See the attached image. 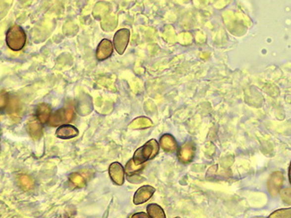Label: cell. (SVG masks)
Here are the masks:
<instances>
[{
	"label": "cell",
	"instance_id": "obj_16",
	"mask_svg": "<svg viewBox=\"0 0 291 218\" xmlns=\"http://www.w3.org/2000/svg\"><path fill=\"white\" fill-rule=\"evenodd\" d=\"M70 181L78 188H83L85 186V179L83 176L77 173H73L70 175Z\"/></svg>",
	"mask_w": 291,
	"mask_h": 218
},
{
	"label": "cell",
	"instance_id": "obj_17",
	"mask_svg": "<svg viewBox=\"0 0 291 218\" xmlns=\"http://www.w3.org/2000/svg\"><path fill=\"white\" fill-rule=\"evenodd\" d=\"M20 182H21V185L24 189H28L33 186V181L28 176H23Z\"/></svg>",
	"mask_w": 291,
	"mask_h": 218
},
{
	"label": "cell",
	"instance_id": "obj_15",
	"mask_svg": "<svg viewBox=\"0 0 291 218\" xmlns=\"http://www.w3.org/2000/svg\"><path fill=\"white\" fill-rule=\"evenodd\" d=\"M268 218H291V208L277 210L269 215Z\"/></svg>",
	"mask_w": 291,
	"mask_h": 218
},
{
	"label": "cell",
	"instance_id": "obj_18",
	"mask_svg": "<svg viewBox=\"0 0 291 218\" xmlns=\"http://www.w3.org/2000/svg\"><path fill=\"white\" fill-rule=\"evenodd\" d=\"M131 218H149V217H148L147 213H145V212H138V213L133 215Z\"/></svg>",
	"mask_w": 291,
	"mask_h": 218
},
{
	"label": "cell",
	"instance_id": "obj_11",
	"mask_svg": "<svg viewBox=\"0 0 291 218\" xmlns=\"http://www.w3.org/2000/svg\"><path fill=\"white\" fill-rule=\"evenodd\" d=\"M51 107L47 103H42L38 106L36 109V117L40 122L42 124L47 123L51 117Z\"/></svg>",
	"mask_w": 291,
	"mask_h": 218
},
{
	"label": "cell",
	"instance_id": "obj_2",
	"mask_svg": "<svg viewBox=\"0 0 291 218\" xmlns=\"http://www.w3.org/2000/svg\"><path fill=\"white\" fill-rule=\"evenodd\" d=\"M5 42L11 51L22 50L26 43V34L25 30L18 25L11 26L5 35Z\"/></svg>",
	"mask_w": 291,
	"mask_h": 218
},
{
	"label": "cell",
	"instance_id": "obj_10",
	"mask_svg": "<svg viewBox=\"0 0 291 218\" xmlns=\"http://www.w3.org/2000/svg\"><path fill=\"white\" fill-rule=\"evenodd\" d=\"M160 146L167 153H174L177 149V142L175 137L169 134H166L160 137Z\"/></svg>",
	"mask_w": 291,
	"mask_h": 218
},
{
	"label": "cell",
	"instance_id": "obj_22",
	"mask_svg": "<svg viewBox=\"0 0 291 218\" xmlns=\"http://www.w3.org/2000/svg\"><path fill=\"white\" fill-rule=\"evenodd\" d=\"M0 149H1V147H0Z\"/></svg>",
	"mask_w": 291,
	"mask_h": 218
},
{
	"label": "cell",
	"instance_id": "obj_4",
	"mask_svg": "<svg viewBox=\"0 0 291 218\" xmlns=\"http://www.w3.org/2000/svg\"><path fill=\"white\" fill-rule=\"evenodd\" d=\"M130 39V31L127 28L120 29L114 34L113 37V47L120 55L123 54L128 48Z\"/></svg>",
	"mask_w": 291,
	"mask_h": 218
},
{
	"label": "cell",
	"instance_id": "obj_20",
	"mask_svg": "<svg viewBox=\"0 0 291 218\" xmlns=\"http://www.w3.org/2000/svg\"></svg>",
	"mask_w": 291,
	"mask_h": 218
},
{
	"label": "cell",
	"instance_id": "obj_8",
	"mask_svg": "<svg viewBox=\"0 0 291 218\" xmlns=\"http://www.w3.org/2000/svg\"><path fill=\"white\" fill-rule=\"evenodd\" d=\"M110 178L117 185H123L125 182V168L120 163H113L109 166Z\"/></svg>",
	"mask_w": 291,
	"mask_h": 218
},
{
	"label": "cell",
	"instance_id": "obj_3",
	"mask_svg": "<svg viewBox=\"0 0 291 218\" xmlns=\"http://www.w3.org/2000/svg\"><path fill=\"white\" fill-rule=\"evenodd\" d=\"M74 118V111L72 109H60L57 110L48 120V124L51 127L62 126L69 123Z\"/></svg>",
	"mask_w": 291,
	"mask_h": 218
},
{
	"label": "cell",
	"instance_id": "obj_6",
	"mask_svg": "<svg viewBox=\"0 0 291 218\" xmlns=\"http://www.w3.org/2000/svg\"><path fill=\"white\" fill-rule=\"evenodd\" d=\"M154 192H155V189L153 186H142L135 192L134 196V204L135 205L145 204L146 202H147L153 196Z\"/></svg>",
	"mask_w": 291,
	"mask_h": 218
},
{
	"label": "cell",
	"instance_id": "obj_21",
	"mask_svg": "<svg viewBox=\"0 0 291 218\" xmlns=\"http://www.w3.org/2000/svg\"></svg>",
	"mask_w": 291,
	"mask_h": 218
},
{
	"label": "cell",
	"instance_id": "obj_7",
	"mask_svg": "<svg viewBox=\"0 0 291 218\" xmlns=\"http://www.w3.org/2000/svg\"><path fill=\"white\" fill-rule=\"evenodd\" d=\"M113 44L107 39H104L98 44V48L96 50V58L98 61L105 60L106 58L111 57L113 54Z\"/></svg>",
	"mask_w": 291,
	"mask_h": 218
},
{
	"label": "cell",
	"instance_id": "obj_9",
	"mask_svg": "<svg viewBox=\"0 0 291 218\" xmlns=\"http://www.w3.org/2000/svg\"><path fill=\"white\" fill-rule=\"evenodd\" d=\"M56 136L62 140H69L76 137L79 135V130L76 127L70 124H65L58 127L56 130Z\"/></svg>",
	"mask_w": 291,
	"mask_h": 218
},
{
	"label": "cell",
	"instance_id": "obj_5",
	"mask_svg": "<svg viewBox=\"0 0 291 218\" xmlns=\"http://www.w3.org/2000/svg\"><path fill=\"white\" fill-rule=\"evenodd\" d=\"M195 155V145L193 142H187L180 148L178 151L179 161L183 164L191 163Z\"/></svg>",
	"mask_w": 291,
	"mask_h": 218
},
{
	"label": "cell",
	"instance_id": "obj_1",
	"mask_svg": "<svg viewBox=\"0 0 291 218\" xmlns=\"http://www.w3.org/2000/svg\"><path fill=\"white\" fill-rule=\"evenodd\" d=\"M159 151V143L156 140L152 139L135 151L132 160L136 166H141L145 164L146 162L153 159L158 155Z\"/></svg>",
	"mask_w": 291,
	"mask_h": 218
},
{
	"label": "cell",
	"instance_id": "obj_13",
	"mask_svg": "<svg viewBox=\"0 0 291 218\" xmlns=\"http://www.w3.org/2000/svg\"><path fill=\"white\" fill-rule=\"evenodd\" d=\"M146 212L149 218H166V214L163 209L156 204H151L147 205Z\"/></svg>",
	"mask_w": 291,
	"mask_h": 218
},
{
	"label": "cell",
	"instance_id": "obj_19",
	"mask_svg": "<svg viewBox=\"0 0 291 218\" xmlns=\"http://www.w3.org/2000/svg\"><path fill=\"white\" fill-rule=\"evenodd\" d=\"M289 180H290V183H291V165H290V168H289Z\"/></svg>",
	"mask_w": 291,
	"mask_h": 218
},
{
	"label": "cell",
	"instance_id": "obj_14",
	"mask_svg": "<svg viewBox=\"0 0 291 218\" xmlns=\"http://www.w3.org/2000/svg\"><path fill=\"white\" fill-rule=\"evenodd\" d=\"M143 168H144V166H143V165L136 166L131 159V160L129 161L128 164H127L126 167H125V174H127L128 177L131 176V175L132 176H135V175L138 174L140 171H142Z\"/></svg>",
	"mask_w": 291,
	"mask_h": 218
},
{
	"label": "cell",
	"instance_id": "obj_12",
	"mask_svg": "<svg viewBox=\"0 0 291 218\" xmlns=\"http://www.w3.org/2000/svg\"><path fill=\"white\" fill-rule=\"evenodd\" d=\"M153 126V121L147 117H138L132 121L129 125L131 129H145Z\"/></svg>",
	"mask_w": 291,
	"mask_h": 218
}]
</instances>
